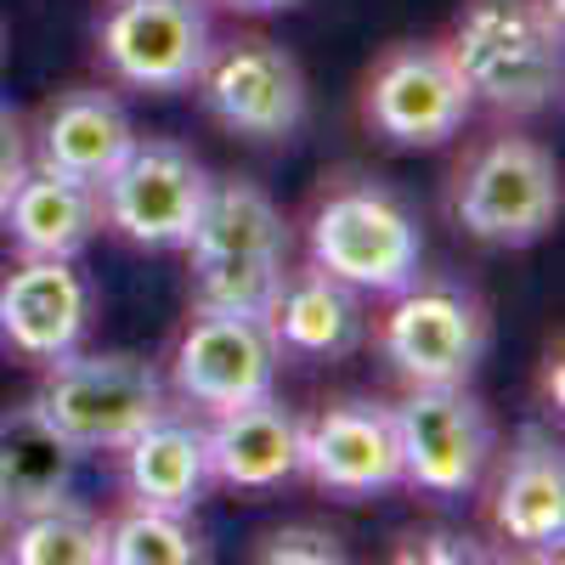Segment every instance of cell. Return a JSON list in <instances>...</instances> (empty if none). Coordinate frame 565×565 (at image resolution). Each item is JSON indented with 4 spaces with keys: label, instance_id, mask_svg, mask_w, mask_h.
Returning a JSON list of instances; mask_svg holds the SVG:
<instances>
[{
    "label": "cell",
    "instance_id": "cell-20",
    "mask_svg": "<svg viewBox=\"0 0 565 565\" xmlns=\"http://www.w3.org/2000/svg\"><path fill=\"white\" fill-rule=\"evenodd\" d=\"M125 458V492L130 503H153V509H181L193 514L204 487H210V441L204 424L181 418V413H159L136 441L119 447Z\"/></svg>",
    "mask_w": 565,
    "mask_h": 565
},
{
    "label": "cell",
    "instance_id": "cell-28",
    "mask_svg": "<svg viewBox=\"0 0 565 565\" xmlns=\"http://www.w3.org/2000/svg\"><path fill=\"white\" fill-rule=\"evenodd\" d=\"M7 521H12V503H7V492H0V532H7Z\"/></svg>",
    "mask_w": 565,
    "mask_h": 565
},
{
    "label": "cell",
    "instance_id": "cell-3",
    "mask_svg": "<svg viewBox=\"0 0 565 565\" xmlns=\"http://www.w3.org/2000/svg\"><path fill=\"white\" fill-rule=\"evenodd\" d=\"M311 266L351 282L356 295H396L418 277L424 232L413 210L380 181H334L306 215Z\"/></svg>",
    "mask_w": 565,
    "mask_h": 565
},
{
    "label": "cell",
    "instance_id": "cell-12",
    "mask_svg": "<svg viewBox=\"0 0 565 565\" xmlns=\"http://www.w3.org/2000/svg\"><path fill=\"white\" fill-rule=\"evenodd\" d=\"M97 45L119 85L181 90L199 79L215 29L204 0H114V12L97 23Z\"/></svg>",
    "mask_w": 565,
    "mask_h": 565
},
{
    "label": "cell",
    "instance_id": "cell-18",
    "mask_svg": "<svg viewBox=\"0 0 565 565\" xmlns=\"http://www.w3.org/2000/svg\"><path fill=\"white\" fill-rule=\"evenodd\" d=\"M300 424L277 396L244 402L232 413H215L204 430L210 441V481L232 492H277L300 476Z\"/></svg>",
    "mask_w": 565,
    "mask_h": 565
},
{
    "label": "cell",
    "instance_id": "cell-5",
    "mask_svg": "<svg viewBox=\"0 0 565 565\" xmlns=\"http://www.w3.org/2000/svg\"><path fill=\"white\" fill-rule=\"evenodd\" d=\"M452 221L476 244L526 249L559 221V164L532 136H487L452 175Z\"/></svg>",
    "mask_w": 565,
    "mask_h": 565
},
{
    "label": "cell",
    "instance_id": "cell-17",
    "mask_svg": "<svg viewBox=\"0 0 565 565\" xmlns=\"http://www.w3.org/2000/svg\"><path fill=\"white\" fill-rule=\"evenodd\" d=\"M103 226V193L90 181L57 175L45 164H29L23 181L0 199V232L18 255L45 260H79Z\"/></svg>",
    "mask_w": 565,
    "mask_h": 565
},
{
    "label": "cell",
    "instance_id": "cell-9",
    "mask_svg": "<svg viewBox=\"0 0 565 565\" xmlns=\"http://www.w3.org/2000/svg\"><path fill=\"white\" fill-rule=\"evenodd\" d=\"M193 85L210 119L244 141H295L311 103L295 52H282L266 34H238L226 45H210Z\"/></svg>",
    "mask_w": 565,
    "mask_h": 565
},
{
    "label": "cell",
    "instance_id": "cell-25",
    "mask_svg": "<svg viewBox=\"0 0 565 565\" xmlns=\"http://www.w3.org/2000/svg\"><path fill=\"white\" fill-rule=\"evenodd\" d=\"M34 164V153H29V130H23V119L0 103V199L12 193V186L23 181V170Z\"/></svg>",
    "mask_w": 565,
    "mask_h": 565
},
{
    "label": "cell",
    "instance_id": "cell-10",
    "mask_svg": "<svg viewBox=\"0 0 565 565\" xmlns=\"http://www.w3.org/2000/svg\"><path fill=\"white\" fill-rule=\"evenodd\" d=\"M277 345L266 334V317L244 311H221V306H193L181 340L170 351V391L186 407L232 413L244 402L271 396L277 385Z\"/></svg>",
    "mask_w": 565,
    "mask_h": 565
},
{
    "label": "cell",
    "instance_id": "cell-16",
    "mask_svg": "<svg viewBox=\"0 0 565 565\" xmlns=\"http://www.w3.org/2000/svg\"><path fill=\"white\" fill-rule=\"evenodd\" d=\"M130 148H136V125H130L125 103L103 85H74L40 114L29 153H34V164L57 170V175L103 186Z\"/></svg>",
    "mask_w": 565,
    "mask_h": 565
},
{
    "label": "cell",
    "instance_id": "cell-6",
    "mask_svg": "<svg viewBox=\"0 0 565 565\" xmlns=\"http://www.w3.org/2000/svg\"><path fill=\"white\" fill-rule=\"evenodd\" d=\"M487 340L492 322L481 295L447 277H413L380 322V351L407 385H469Z\"/></svg>",
    "mask_w": 565,
    "mask_h": 565
},
{
    "label": "cell",
    "instance_id": "cell-13",
    "mask_svg": "<svg viewBox=\"0 0 565 565\" xmlns=\"http://www.w3.org/2000/svg\"><path fill=\"white\" fill-rule=\"evenodd\" d=\"M300 469L334 498H380L402 487L396 413L385 402H334L300 424Z\"/></svg>",
    "mask_w": 565,
    "mask_h": 565
},
{
    "label": "cell",
    "instance_id": "cell-14",
    "mask_svg": "<svg viewBox=\"0 0 565 565\" xmlns=\"http://www.w3.org/2000/svg\"><path fill=\"white\" fill-rule=\"evenodd\" d=\"M90 322V289L74 260L18 255L0 277V345L23 362H57L79 351Z\"/></svg>",
    "mask_w": 565,
    "mask_h": 565
},
{
    "label": "cell",
    "instance_id": "cell-22",
    "mask_svg": "<svg viewBox=\"0 0 565 565\" xmlns=\"http://www.w3.org/2000/svg\"><path fill=\"white\" fill-rule=\"evenodd\" d=\"M7 559H18V565H108V521L74 498L23 509L7 521Z\"/></svg>",
    "mask_w": 565,
    "mask_h": 565
},
{
    "label": "cell",
    "instance_id": "cell-15",
    "mask_svg": "<svg viewBox=\"0 0 565 565\" xmlns=\"http://www.w3.org/2000/svg\"><path fill=\"white\" fill-rule=\"evenodd\" d=\"M492 532L526 554H559L565 543V458L543 424L514 436V452L492 487Z\"/></svg>",
    "mask_w": 565,
    "mask_h": 565
},
{
    "label": "cell",
    "instance_id": "cell-21",
    "mask_svg": "<svg viewBox=\"0 0 565 565\" xmlns=\"http://www.w3.org/2000/svg\"><path fill=\"white\" fill-rule=\"evenodd\" d=\"M74 476H79V452L34 402L0 413V492H7L12 514L68 498Z\"/></svg>",
    "mask_w": 565,
    "mask_h": 565
},
{
    "label": "cell",
    "instance_id": "cell-19",
    "mask_svg": "<svg viewBox=\"0 0 565 565\" xmlns=\"http://www.w3.org/2000/svg\"><path fill=\"white\" fill-rule=\"evenodd\" d=\"M266 334L277 356H306V362L345 356L362 345V295L351 282L328 277L322 266L289 271L277 300L266 306Z\"/></svg>",
    "mask_w": 565,
    "mask_h": 565
},
{
    "label": "cell",
    "instance_id": "cell-7",
    "mask_svg": "<svg viewBox=\"0 0 565 565\" xmlns=\"http://www.w3.org/2000/svg\"><path fill=\"white\" fill-rule=\"evenodd\" d=\"M391 413L402 447V487L436 503H458L481 487L498 447L481 396H469L463 385H407Z\"/></svg>",
    "mask_w": 565,
    "mask_h": 565
},
{
    "label": "cell",
    "instance_id": "cell-24",
    "mask_svg": "<svg viewBox=\"0 0 565 565\" xmlns=\"http://www.w3.org/2000/svg\"><path fill=\"white\" fill-rule=\"evenodd\" d=\"M255 559H266V565H340L345 543L328 526H277L255 543Z\"/></svg>",
    "mask_w": 565,
    "mask_h": 565
},
{
    "label": "cell",
    "instance_id": "cell-2",
    "mask_svg": "<svg viewBox=\"0 0 565 565\" xmlns=\"http://www.w3.org/2000/svg\"><path fill=\"white\" fill-rule=\"evenodd\" d=\"M181 249L193 260L199 306L266 317L289 277V221L255 181H215Z\"/></svg>",
    "mask_w": 565,
    "mask_h": 565
},
{
    "label": "cell",
    "instance_id": "cell-26",
    "mask_svg": "<svg viewBox=\"0 0 565 565\" xmlns=\"http://www.w3.org/2000/svg\"><path fill=\"white\" fill-rule=\"evenodd\" d=\"M407 548H396L402 559H441V565H463V559H487V548L463 532H424V537H402Z\"/></svg>",
    "mask_w": 565,
    "mask_h": 565
},
{
    "label": "cell",
    "instance_id": "cell-27",
    "mask_svg": "<svg viewBox=\"0 0 565 565\" xmlns=\"http://www.w3.org/2000/svg\"><path fill=\"white\" fill-rule=\"evenodd\" d=\"M232 12H282V7H295V0H226Z\"/></svg>",
    "mask_w": 565,
    "mask_h": 565
},
{
    "label": "cell",
    "instance_id": "cell-8",
    "mask_svg": "<svg viewBox=\"0 0 565 565\" xmlns=\"http://www.w3.org/2000/svg\"><path fill=\"white\" fill-rule=\"evenodd\" d=\"M215 175L181 141H141L119 159V170L97 186L103 221L136 249H181L204 215Z\"/></svg>",
    "mask_w": 565,
    "mask_h": 565
},
{
    "label": "cell",
    "instance_id": "cell-1",
    "mask_svg": "<svg viewBox=\"0 0 565 565\" xmlns=\"http://www.w3.org/2000/svg\"><path fill=\"white\" fill-rule=\"evenodd\" d=\"M441 45L469 103L526 119L559 97L565 79L559 0H463Z\"/></svg>",
    "mask_w": 565,
    "mask_h": 565
},
{
    "label": "cell",
    "instance_id": "cell-11",
    "mask_svg": "<svg viewBox=\"0 0 565 565\" xmlns=\"http://www.w3.org/2000/svg\"><path fill=\"white\" fill-rule=\"evenodd\" d=\"M469 90L436 40H407L373 63L362 90V119L396 148H441L469 119Z\"/></svg>",
    "mask_w": 565,
    "mask_h": 565
},
{
    "label": "cell",
    "instance_id": "cell-4",
    "mask_svg": "<svg viewBox=\"0 0 565 565\" xmlns=\"http://www.w3.org/2000/svg\"><path fill=\"white\" fill-rule=\"evenodd\" d=\"M29 402L57 424L79 458L119 452L159 413H170L164 380L141 356H125V351H90V356L68 351L57 362H45V380Z\"/></svg>",
    "mask_w": 565,
    "mask_h": 565
},
{
    "label": "cell",
    "instance_id": "cell-23",
    "mask_svg": "<svg viewBox=\"0 0 565 565\" xmlns=\"http://www.w3.org/2000/svg\"><path fill=\"white\" fill-rule=\"evenodd\" d=\"M210 543L186 526L181 509L130 503L119 521H108V565H199Z\"/></svg>",
    "mask_w": 565,
    "mask_h": 565
}]
</instances>
